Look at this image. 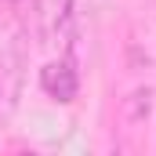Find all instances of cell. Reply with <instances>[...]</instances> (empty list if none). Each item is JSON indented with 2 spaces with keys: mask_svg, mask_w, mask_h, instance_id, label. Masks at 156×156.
I'll return each instance as SVG.
<instances>
[{
  "mask_svg": "<svg viewBox=\"0 0 156 156\" xmlns=\"http://www.w3.org/2000/svg\"><path fill=\"white\" fill-rule=\"evenodd\" d=\"M40 91H44L47 98L69 105V102L76 98V91H80V76H76V69H73V62H69V58L47 62V66L40 69Z\"/></svg>",
  "mask_w": 156,
  "mask_h": 156,
  "instance_id": "6da1fadb",
  "label": "cell"
},
{
  "mask_svg": "<svg viewBox=\"0 0 156 156\" xmlns=\"http://www.w3.org/2000/svg\"><path fill=\"white\" fill-rule=\"evenodd\" d=\"M69 11H73V0H37L40 29H44L47 40L66 37V29H69Z\"/></svg>",
  "mask_w": 156,
  "mask_h": 156,
  "instance_id": "7a4b0ae2",
  "label": "cell"
},
{
  "mask_svg": "<svg viewBox=\"0 0 156 156\" xmlns=\"http://www.w3.org/2000/svg\"><path fill=\"white\" fill-rule=\"evenodd\" d=\"M153 113V87H138L123 98V120L127 123H145Z\"/></svg>",
  "mask_w": 156,
  "mask_h": 156,
  "instance_id": "3957f363",
  "label": "cell"
}]
</instances>
